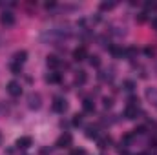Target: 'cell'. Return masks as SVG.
I'll return each mask as SVG.
<instances>
[{
    "instance_id": "6da1fadb",
    "label": "cell",
    "mask_w": 157,
    "mask_h": 155,
    "mask_svg": "<svg viewBox=\"0 0 157 155\" xmlns=\"http://www.w3.org/2000/svg\"><path fill=\"white\" fill-rule=\"evenodd\" d=\"M40 106H42V97H40V93L31 91V93L28 95V108H29V110H40Z\"/></svg>"
},
{
    "instance_id": "7a4b0ae2",
    "label": "cell",
    "mask_w": 157,
    "mask_h": 155,
    "mask_svg": "<svg viewBox=\"0 0 157 155\" xmlns=\"http://www.w3.org/2000/svg\"><path fill=\"white\" fill-rule=\"evenodd\" d=\"M53 112H55V113H66V112H68V102H66V99L55 97V99H53Z\"/></svg>"
},
{
    "instance_id": "3957f363",
    "label": "cell",
    "mask_w": 157,
    "mask_h": 155,
    "mask_svg": "<svg viewBox=\"0 0 157 155\" xmlns=\"http://www.w3.org/2000/svg\"><path fill=\"white\" fill-rule=\"evenodd\" d=\"M0 24H2L4 28H13V26H15V15H13L11 11H4V13L0 15Z\"/></svg>"
},
{
    "instance_id": "277c9868",
    "label": "cell",
    "mask_w": 157,
    "mask_h": 155,
    "mask_svg": "<svg viewBox=\"0 0 157 155\" xmlns=\"http://www.w3.org/2000/svg\"><path fill=\"white\" fill-rule=\"evenodd\" d=\"M7 93L11 97H20L22 95V86L17 80H11V82H7Z\"/></svg>"
},
{
    "instance_id": "5b68a950",
    "label": "cell",
    "mask_w": 157,
    "mask_h": 155,
    "mask_svg": "<svg viewBox=\"0 0 157 155\" xmlns=\"http://www.w3.org/2000/svg\"><path fill=\"white\" fill-rule=\"evenodd\" d=\"M71 142H73V137L66 131V133H62V135L59 137V141H57V148H68V146H71Z\"/></svg>"
},
{
    "instance_id": "8992f818",
    "label": "cell",
    "mask_w": 157,
    "mask_h": 155,
    "mask_svg": "<svg viewBox=\"0 0 157 155\" xmlns=\"http://www.w3.org/2000/svg\"><path fill=\"white\" fill-rule=\"evenodd\" d=\"M144 95H146L148 102H152V106H154V108H157V88H146Z\"/></svg>"
},
{
    "instance_id": "52a82bcc",
    "label": "cell",
    "mask_w": 157,
    "mask_h": 155,
    "mask_svg": "<svg viewBox=\"0 0 157 155\" xmlns=\"http://www.w3.org/2000/svg\"><path fill=\"white\" fill-rule=\"evenodd\" d=\"M137 113H139V106H135V104H128V106H126V110H124V117H126L128 120L135 119Z\"/></svg>"
},
{
    "instance_id": "ba28073f",
    "label": "cell",
    "mask_w": 157,
    "mask_h": 155,
    "mask_svg": "<svg viewBox=\"0 0 157 155\" xmlns=\"http://www.w3.org/2000/svg\"><path fill=\"white\" fill-rule=\"evenodd\" d=\"M86 57H88V51H86V47H84V46H78V47L73 49V60L80 62V60H84Z\"/></svg>"
},
{
    "instance_id": "9c48e42d",
    "label": "cell",
    "mask_w": 157,
    "mask_h": 155,
    "mask_svg": "<svg viewBox=\"0 0 157 155\" xmlns=\"http://www.w3.org/2000/svg\"><path fill=\"white\" fill-rule=\"evenodd\" d=\"M46 64H48V68H51V70H57V68H60V59L59 57H55V55H48V59H46Z\"/></svg>"
},
{
    "instance_id": "30bf717a",
    "label": "cell",
    "mask_w": 157,
    "mask_h": 155,
    "mask_svg": "<svg viewBox=\"0 0 157 155\" xmlns=\"http://www.w3.org/2000/svg\"><path fill=\"white\" fill-rule=\"evenodd\" d=\"M31 144H33V139L31 137H20L17 141V148H20V150H28Z\"/></svg>"
},
{
    "instance_id": "8fae6325",
    "label": "cell",
    "mask_w": 157,
    "mask_h": 155,
    "mask_svg": "<svg viewBox=\"0 0 157 155\" xmlns=\"http://www.w3.org/2000/svg\"><path fill=\"white\" fill-rule=\"evenodd\" d=\"M13 60H15L17 64H20V66H22V64L28 60V51H24V49H22V51H17V53L13 55Z\"/></svg>"
},
{
    "instance_id": "7c38bea8",
    "label": "cell",
    "mask_w": 157,
    "mask_h": 155,
    "mask_svg": "<svg viewBox=\"0 0 157 155\" xmlns=\"http://www.w3.org/2000/svg\"><path fill=\"white\" fill-rule=\"evenodd\" d=\"M86 82H88V73H86L84 70L77 71V75H75V84H77V86H84Z\"/></svg>"
},
{
    "instance_id": "4fadbf2b",
    "label": "cell",
    "mask_w": 157,
    "mask_h": 155,
    "mask_svg": "<svg viewBox=\"0 0 157 155\" xmlns=\"http://www.w3.org/2000/svg\"><path fill=\"white\" fill-rule=\"evenodd\" d=\"M82 108H84V112H86V113H93V112H95V104H93V100H91V99H84Z\"/></svg>"
},
{
    "instance_id": "5bb4252c",
    "label": "cell",
    "mask_w": 157,
    "mask_h": 155,
    "mask_svg": "<svg viewBox=\"0 0 157 155\" xmlns=\"http://www.w3.org/2000/svg\"><path fill=\"white\" fill-rule=\"evenodd\" d=\"M113 71H115L113 68H108V70H106V71H102L99 77L102 78V80H108V82H112V80H113V77H115V73H113Z\"/></svg>"
},
{
    "instance_id": "9a60e30c",
    "label": "cell",
    "mask_w": 157,
    "mask_h": 155,
    "mask_svg": "<svg viewBox=\"0 0 157 155\" xmlns=\"http://www.w3.org/2000/svg\"><path fill=\"white\" fill-rule=\"evenodd\" d=\"M62 80L60 77V73H57V71H53V73H49L48 77H46V82H49V84H59Z\"/></svg>"
},
{
    "instance_id": "2e32d148",
    "label": "cell",
    "mask_w": 157,
    "mask_h": 155,
    "mask_svg": "<svg viewBox=\"0 0 157 155\" xmlns=\"http://www.w3.org/2000/svg\"><path fill=\"white\" fill-rule=\"evenodd\" d=\"M86 137H88V139H99L97 128H95V126H88V128H86Z\"/></svg>"
},
{
    "instance_id": "e0dca14e",
    "label": "cell",
    "mask_w": 157,
    "mask_h": 155,
    "mask_svg": "<svg viewBox=\"0 0 157 155\" xmlns=\"http://www.w3.org/2000/svg\"><path fill=\"white\" fill-rule=\"evenodd\" d=\"M110 53H112L115 59L124 57V49H122V47H119V46H110Z\"/></svg>"
},
{
    "instance_id": "ac0fdd59",
    "label": "cell",
    "mask_w": 157,
    "mask_h": 155,
    "mask_svg": "<svg viewBox=\"0 0 157 155\" xmlns=\"http://www.w3.org/2000/svg\"><path fill=\"white\" fill-rule=\"evenodd\" d=\"M99 141V148L101 150H106L110 144H112V137H101V139H97Z\"/></svg>"
},
{
    "instance_id": "d6986e66",
    "label": "cell",
    "mask_w": 157,
    "mask_h": 155,
    "mask_svg": "<svg viewBox=\"0 0 157 155\" xmlns=\"http://www.w3.org/2000/svg\"><path fill=\"white\" fill-rule=\"evenodd\" d=\"M101 11H110V9H113L115 7V2H101Z\"/></svg>"
},
{
    "instance_id": "ffe728a7",
    "label": "cell",
    "mask_w": 157,
    "mask_h": 155,
    "mask_svg": "<svg viewBox=\"0 0 157 155\" xmlns=\"http://www.w3.org/2000/svg\"><path fill=\"white\" fill-rule=\"evenodd\" d=\"M135 55H137V49H135V47H132V46H130V47H126V49H124V57H126V59H133Z\"/></svg>"
},
{
    "instance_id": "44dd1931",
    "label": "cell",
    "mask_w": 157,
    "mask_h": 155,
    "mask_svg": "<svg viewBox=\"0 0 157 155\" xmlns=\"http://www.w3.org/2000/svg\"><path fill=\"white\" fill-rule=\"evenodd\" d=\"M88 59H90V64H91L93 68H99V66H101V59H99L97 55H91V57H88Z\"/></svg>"
},
{
    "instance_id": "7402d4cb",
    "label": "cell",
    "mask_w": 157,
    "mask_h": 155,
    "mask_svg": "<svg viewBox=\"0 0 157 155\" xmlns=\"http://www.w3.org/2000/svg\"><path fill=\"white\" fill-rule=\"evenodd\" d=\"M11 71H13V75H20L22 66H20V64H17V62H13V64H11Z\"/></svg>"
},
{
    "instance_id": "603a6c76",
    "label": "cell",
    "mask_w": 157,
    "mask_h": 155,
    "mask_svg": "<svg viewBox=\"0 0 157 155\" xmlns=\"http://www.w3.org/2000/svg\"><path fill=\"white\" fill-rule=\"evenodd\" d=\"M71 124H73V126H80V124H82V115H73V120H71Z\"/></svg>"
},
{
    "instance_id": "cb8c5ba5",
    "label": "cell",
    "mask_w": 157,
    "mask_h": 155,
    "mask_svg": "<svg viewBox=\"0 0 157 155\" xmlns=\"http://www.w3.org/2000/svg\"><path fill=\"white\" fill-rule=\"evenodd\" d=\"M133 88H135V84H133L132 80H124V89H126V91H132Z\"/></svg>"
},
{
    "instance_id": "d4e9b609",
    "label": "cell",
    "mask_w": 157,
    "mask_h": 155,
    "mask_svg": "<svg viewBox=\"0 0 157 155\" xmlns=\"http://www.w3.org/2000/svg\"><path fill=\"white\" fill-rule=\"evenodd\" d=\"M137 22H141V24H143V22H146V13H144V11H143V13H139Z\"/></svg>"
},
{
    "instance_id": "484cf974",
    "label": "cell",
    "mask_w": 157,
    "mask_h": 155,
    "mask_svg": "<svg viewBox=\"0 0 157 155\" xmlns=\"http://www.w3.org/2000/svg\"><path fill=\"white\" fill-rule=\"evenodd\" d=\"M71 155H86V152H84V150H73Z\"/></svg>"
},
{
    "instance_id": "4316f807",
    "label": "cell",
    "mask_w": 157,
    "mask_h": 155,
    "mask_svg": "<svg viewBox=\"0 0 157 155\" xmlns=\"http://www.w3.org/2000/svg\"><path fill=\"white\" fill-rule=\"evenodd\" d=\"M104 108H112V99H104Z\"/></svg>"
},
{
    "instance_id": "83f0119b",
    "label": "cell",
    "mask_w": 157,
    "mask_h": 155,
    "mask_svg": "<svg viewBox=\"0 0 157 155\" xmlns=\"http://www.w3.org/2000/svg\"><path fill=\"white\" fill-rule=\"evenodd\" d=\"M152 28L157 31V17H154V18H152Z\"/></svg>"
},
{
    "instance_id": "f1b7e54d",
    "label": "cell",
    "mask_w": 157,
    "mask_h": 155,
    "mask_svg": "<svg viewBox=\"0 0 157 155\" xmlns=\"http://www.w3.org/2000/svg\"><path fill=\"white\" fill-rule=\"evenodd\" d=\"M144 51H146V55H154V49H152V47H146Z\"/></svg>"
},
{
    "instance_id": "f546056e",
    "label": "cell",
    "mask_w": 157,
    "mask_h": 155,
    "mask_svg": "<svg viewBox=\"0 0 157 155\" xmlns=\"http://www.w3.org/2000/svg\"><path fill=\"white\" fill-rule=\"evenodd\" d=\"M46 7H48V9H49V7H55V2H48V4H46Z\"/></svg>"
},
{
    "instance_id": "4dcf8cb0",
    "label": "cell",
    "mask_w": 157,
    "mask_h": 155,
    "mask_svg": "<svg viewBox=\"0 0 157 155\" xmlns=\"http://www.w3.org/2000/svg\"><path fill=\"white\" fill-rule=\"evenodd\" d=\"M0 144H2V135H0Z\"/></svg>"
},
{
    "instance_id": "1f68e13d",
    "label": "cell",
    "mask_w": 157,
    "mask_h": 155,
    "mask_svg": "<svg viewBox=\"0 0 157 155\" xmlns=\"http://www.w3.org/2000/svg\"><path fill=\"white\" fill-rule=\"evenodd\" d=\"M139 155H146V153H139Z\"/></svg>"
}]
</instances>
